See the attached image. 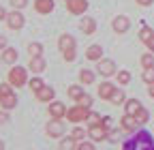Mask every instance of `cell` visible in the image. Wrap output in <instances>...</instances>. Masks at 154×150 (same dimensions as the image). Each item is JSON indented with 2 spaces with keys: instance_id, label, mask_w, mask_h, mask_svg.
Returning <instances> with one entry per match:
<instances>
[{
  "instance_id": "1",
  "label": "cell",
  "mask_w": 154,
  "mask_h": 150,
  "mask_svg": "<svg viewBox=\"0 0 154 150\" xmlns=\"http://www.w3.org/2000/svg\"><path fill=\"white\" fill-rule=\"evenodd\" d=\"M122 150H154V135L150 131H135V135L122 142Z\"/></svg>"
},
{
  "instance_id": "2",
  "label": "cell",
  "mask_w": 154,
  "mask_h": 150,
  "mask_svg": "<svg viewBox=\"0 0 154 150\" xmlns=\"http://www.w3.org/2000/svg\"><path fill=\"white\" fill-rule=\"evenodd\" d=\"M90 107H84V105H73V107H69V111H66V120L69 122H73V124H79V122H86L88 120V116H90Z\"/></svg>"
},
{
  "instance_id": "3",
  "label": "cell",
  "mask_w": 154,
  "mask_h": 150,
  "mask_svg": "<svg viewBox=\"0 0 154 150\" xmlns=\"http://www.w3.org/2000/svg\"><path fill=\"white\" fill-rule=\"evenodd\" d=\"M7 82L11 84V86H15V88H22V86H26L28 84V71L24 69V67H13L11 71H9V75H7Z\"/></svg>"
},
{
  "instance_id": "4",
  "label": "cell",
  "mask_w": 154,
  "mask_h": 150,
  "mask_svg": "<svg viewBox=\"0 0 154 150\" xmlns=\"http://www.w3.org/2000/svg\"><path fill=\"white\" fill-rule=\"evenodd\" d=\"M96 73H99L101 77H113V75H118V67H116L113 60L103 58V60L96 62Z\"/></svg>"
},
{
  "instance_id": "5",
  "label": "cell",
  "mask_w": 154,
  "mask_h": 150,
  "mask_svg": "<svg viewBox=\"0 0 154 150\" xmlns=\"http://www.w3.org/2000/svg\"><path fill=\"white\" fill-rule=\"evenodd\" d=\"M7 26L11 28V30H22L24 28V24H26V17L22 15V11H17V9H13L9 15H7Z\"/></svg>"
},
{
  "instance_id": "6",
  "label": "cell",
  "mask_w": 154,
  "mask_h": 150,
  "mask_svg": "<svg viewBox=\"0 0 154 150\" xmlns=\"http://www.w3.org/2000/svg\"><path fill=\"white\" fill-rule=\"evenodd\" d=\"M88 137H90L92 142H105V139H109V129L103 127V124L88 127Z\"/></svg>"
},
{
  "instance_id": "7",
  "label": "cell",
  "mask_w": 154,
  "mask_h": 150,
  "mask_svg": "<svg viewBox=\"0 0 154 150\" xmlns=\"http://www.w3.org/2000/svg\"><path fill=\"white\" fill-rule=\"evenodd\" d=\"M45 133H47L49 137H62V135H64V124H62V120L51 118V120L47 122V127H45Z\"/></svg>"
},
{
  "instance_id": "8",
  "label": "cell",
  "mask_w": 154,
  "mask_h": 150,
  "mask_svg": "<svg viewBox=\"0 0 154 150\" xmlns=\"http://www.w3.org/2000/svg\"><path fill=\"white\" fill-rule=\"evenodd\" d=\"M88 0H66V11L73 15H84L88 11Z\"/></svg>"
},
{
  "instance_id": "9",
  "label": "cell",
  "mask_w": 154,
  "mask_h": 150,
  "mask_svg": "<svg viewBox=\"0 0 154 150\" xmlns=\"http://www.w3.org/2000/svg\"><path fill=\"white\" fill-rule=\"evenodd\" d=\"M111 28H113V32L124 34L131 28V20H128L126 15H118V17H113V20H111Z\"/></svg>"
},
{
  "instance_id": "10",
  "label": "cell",
  "mask_w": 154,
  "mask_h": 150,
  "mask_svg": "<svg viewBox=\"0 0 154 150\" xmlns=\"http://www.w3.org/2000/svg\"><path fill=\"white\" fill-rule=\"evenodd\" d=\"M120 129L126 131V133H135V131L139 129V120L135 118V116H131V114H124L120 118Z\"/></svg>"
},
{
  "instance_id": "11",
  "label": "cell",
  "mask_w": 154,
  "mask_h": 150,
  "mask_svg": "<svg viewBox=\"0 0 154 150\" xmlns=\"http://www.w3.org/2000/svg\"><path fill=\"white\" fill-rule=\"evenodd\" d=\"M66 105L64 103H60V101H51L49 103V116L51 118H58V120H62L64 116H66Z\"/></svg>"
},
{
  "instance_id": "12",
  "label": "cell",
  "mask_w": 154,
  "mask_h": 150,
  "mask_svg": "<svg viewBox=\"0 0 154 150\" xmlns=\"http://www.w3.org/2000/svg\"><path fill=\"white\" fill-rule=\"evenodd\" d=\"M36 95V101H41V103H51L54 99H56V90L51 88V86H43L38 92H34Z\"/></svg>"
},
{
  "instance_id": "13",
  "label": "cell",
  "mask_w": 154,
  "mask_h": 150,
  "mask_svg": "<svg viewBox=\"0 0 154 150\" xmlns=\"http://www.w3.org/2000/svg\"><path fill=\"white\" fill-rule=\"evenodd\" d=\"M116 90H118V86H116V84H111V82H101V86H99V97L105 99V101H109V99L113 97Z\"/></svg>"
},
{
  "instance_id": "14",
  "label": "cell",
  "mask_w": 154,
  "mask_h": 150,
  "mask_svg": "<svg viewBox=\"0 0 154 150\" xmlns=\"http://www.w3.org/2000/svg\"><path fill=\"white\" fill-rule=\"evenodd\" d=\"M54 7H56L54 0H34V11L41 15H49L54 11Z\"/></svg>"
},
{
  "instance_id": "15",
  "label": "cell",
  "mask_w": 154,
  "mask_h": 150,
  "mask_svg": "<svg viewBox=\"0 0 154 150\" xmlns=\"http://www.w3.org/2000/svg\"><path fill=\"white\" fill-rule=\"evenodd\" d=\"M28 69H30L34 75H38V73H43V71L47 69V62H45V58H43V56H36V58H30Z\"/></svg>"
},
{
  "instance_id": "16",
  "label": "cell",
  "mask_w": 154,
  "mask_h": 150,
  "mask_svg": "<svg viewBox=\"0 0 154 150\" xmlns=\"http://www.w3.org/2000/svg\"><path fill=\"white\" fill-rule=\"evenodd\" d=\"M58 47H60V52L64 54V52H71V49H75V39L71 34H60V39H58Z\"/></svg>"
},
{
  "instance_id": "17",
  "label": "cell",
  "mask_w": 154,
  "mask_h": 150,
  "mask_svg": "<svg viewBox=\"0 0 154 150\" xmlns=\"http://www.w3.org/2000/svg\"><path fill=\"white\" fill-rule=\"evenodd\" d=\"M86 58L88 60H92V62H99V60H103V47L101 45H90L88 49H86Z\"/></svg>"
},
{
  "instance_id": "18",
  "label": "cell",
  "mask_w": 154,
  "mask_h": 150,
  "mask_svg": "<svg viewBox=\"0 0 154 150\" xmlns=\"http://www.w3.org/2000/svg\"><path fill=\"white\" fill-rule=\"evenodd\" d=\"M79 30L84 32V34H94L96 32V20H92V17H84V20L79 22Z\"/></svg>"
},
{
  "instance_id": "19",
  "label": "cell",
  "mask_w": 154,
  "mask_h": 150,
  "mask_svg": "<svg viewBox=\"0 0 154 150\" xmlns=\"http://www.w3.org/2000/svg\"><path fill=\"white\" fill-rule=\"evenodd\" d=\"M17 58H19V54H17L15 47H7V49H2V56H0V60L7 62V64H15Z\"/></svg>"
},
{
  "instance_id": "20",
  "label": "cell",
  "mask_w": 154,
  "mask_h": 150,
  "mask_svg": "<svg viewBox=\"0 0 154 150\" xmlns=\"http://www.w3.org/2000/svg\"><path fill=\"white\" fill-rule=\"evenodd\" d=\"M15 105H17V97H15V92H11V95H5V97H0V107H2V109L11 111V109H15Z\"/></svg>"
},
{
  "instance_id": "21",
  "label": "cell",
  "mask_w": 154,
  "mask_h": 150,
  "mask_svg": "<svg viewBox=\"0 0 154 150\" xmlns=\"http://www.w3.org/2000/svg\"><path fill=\"white\" fill-rule=\"evenodd\" d=\"M141 107H143V105H141V101H139V99H126V103H124V114L135 116Z\"/></svg>"
},
{
  "instance_id": "22",
  "label": "cell",
  "mask_w": 154,
  "mask_h": 150,
  "mask_svg": "<svg viewBox=\"0 0 154 150\" xmlns=\"http://www.w3.org/2000/svg\"><path fill=\"white\" fill-rule=\"evenodd\" d=\"M94 80H96V75H94L90 69H82V71H79V84L90 86V84H94Z\"/></svg>"
},
{
  "instance_id": "23",
  "label": "cell",
  "mask_w": 154,
  "mask_h": 150,
  "mask_svg": "<svg viewBox=\"0 0 154 150\" xmlns=\"http://www.w3.org/2000/svg\"><path fill=\"white\" fill-rule=\"evenodd\" d=\"M77 142L73 135H69V137H64V139H60V146H58V150H77Z\"/></svg>"
},
{
  "instance_id": "24",
  "label": "cell",
  "mask_w": 154,
  "mask_h": 150,
  "mask_svg": "<svg viewBox=\"0 0 154 150\" xmlns=\"http://www.w3.org/2000/svg\"><path fill=\"white\" fill-rule=\"evenodd\" d=\"M66 92H69V97H71L73 101H77V99H79L86 90H84V84H75V86H69V90H66Z\"/></svg>"
},
{
  "instance_id": "25",
  "label": "cell",
  "mask_w": 154,
  "mask_h": 150,
  "mask_svg": "<svg viewBox=\"0 0 154 150\" xmlns=\"http://www.w3.org/2000/svg\"><path fill=\"white\" fill-rule=\"evenodd\" d=\"M43 86H45V82H43L41 77H38V75H34L32 80H28V88H30L32 92H38V90H41Z\"/></svg>"
},
{
  "instance_id": "26",
  "label": "cell",
  "mask_w": 154,
  "mask_h": 150,
  "mask_svg": "<svg viewBox=\"0 0 154 150\" xmlns=\"http://www.w3.org/2000/svg\"><path fill=\"white\" fill-rule=\"evenodd\" d=\"M109 103H113V105H124V103H126L124 90H116V92H113V97L109 99Z\"/></svg>"
},
{
  "instance_id": "27",
  "label": "cell",
  "mask_w": 154,
  "mask_h": 150,
  "mask_svg": "<svg viewBox=\"0 0 154 150\" xmlns=\"http://www.w3.org/2000/svg\"><path fill=\"white\" fill-rule=\"evenodd\" d=\"M28 54H30V58H36V56H43V45L41 43H30L28 45Z\"/></svg>"
},
{
  "instance_id": "28",
  "label": "cell",
  "mask_w": 154,
  "mask_h": 150,
  "mask_svg": "<svg viewBox=\"0 0 154 150\" xmlns=\"http://www.w3.org/2000/svg\"><path fill=\"white\" fill-rule=\"evenodd\" d=\"M152 36H154V30L150 28V26H141V30H139V39H141V43H146L148 39H152Z\"/></svg>"
},
{
  "instance_id": "29",
  "label": "cell",
  "mask_w": 154,
  "mask_h": 150,
  "mask_svg": "<svg viewBox=\"0 0 154 150\" xmlns=\"http://www.w3.org/2000/svg\"><path fill=\"white\" fill-rule=\"evenodd\" d=\"M141 67H143V69H152V67H154V54H152V52H148V54L141 56Z\"/></svg>"
},
{
  "instance_id": "30",
  "label": "cell",
  "mask_w": 154,
  "mask_h": 150,
  "mask_svg": "<svg viewBox=\"0 0 154 150\" xmlns=\"http://www.w3.org/2000/svg\"><path fill=\"white\" fill-rule=\"evenodd\" d=\"M71 135H73L77 142H84V137L88 135V131H84V127H75V129L71 131Z\"/></svg>"
},
{
  "instance_id": "31",
  "label": "cell",
  "mask_w": 154,
  "mask_h": 150,
  "mask_svg": "<svg viewBox=\"0 0 154 150\" xmlns=\"http://www.w3.org/2000/svg\"><path fill=\"white\" fill-rule=\"evenodd\" d=\"M135 118L139 120V124H146V122L150 120V111H148L146 107H141V109L137 111V114H135Z\"/></svg>"
},
{
  "instance_id": "32",
  "label": "cell",
  "mask_w": 154,
  "mask_h": 150,
  "mask_svg": "<svg viewBox=\"0 0 154 150\" xmlns=\"http://www.w3.org/2000/svg\"><path fill=\"white\" fill-rule=\"evenodd\" d=\"M116 77H118V84H120V86H126V84L131 82V73H128V71H118Z\"/></svg>"
},
{
  "instance_id": "33",
  "label": "cell",
  "mask_w": 154,
  "mask_h": 150,
  "mask_svg": "<svg viewBox=\"0 0 154 150\" xmlns=\"http://www.w3.org/2000/svg\"><path fill=\"white\" fill-rule=\"evenodd\" d=\"M101 120H103L101 114H96V111H90V116H88L86 122H88V127H94V124H101Z\"/></svg>"
},
{
  "instance_id": "34",
  "label": "cell",
  "mask_w": 154,
  "mask_h": 150,
  "mask_svg": "<svg viewBox=\"0 0 154 150\" xmlns=\"http://www.w3.org/2000/svg\"><path fill=\"white\" fill-rule=\"evenodd\" d=\"M141 80H143L146 84H152V82H154V67H152V69H143Z\"/></svg>"
},
{
  "instance_id": "35",
  "label": "cell",
  "mask_w": 154,
  "mask_h": 150,
  "mask_svg": "<svg viewBox=\"0 0 154 150\" xmlns=\"http://www.w3.org/2000/svg\"><path fill=\"white\" fill-rule=\"evenodd\" d=\"M77 103L84 105V107H92V97L88 95V92H84V95H82L79 99H77Z\"/></svg>"
},
{
  "instance_id": "36",
  "label": "cell",
  "mask_w": 154,
  "mask_h": 150,
  "mask_svg": "<svg viewBox=\"0 0 154 150\" xmlns=\"http://www.w3.org/2000/svg\"><path fill=\"white\" fill-rule=\"evenodd\" d=\"M9 5H11L13 9H17V11H22V9L28 5V0H9Z\"/></svg>"
},
{
  "instance_id": "37",
  "label": "cell",
  "mask_w": 154,
  "mask_h": 150,
  "mask_svg": "<svg viewBox=\"0 0 154 150\" xmlns=\"http://www.w3.org/2000/svg\"><path fill=\"white\" fill-rule=\"evenodd\" d=\"M11 92H13V86H11L9 82L0 84V97H5V95H11Z\"/></svg>"
},
{
  "instance_id": "38",
  "label": "cell",
  "mask_w": 154,
  "mask_h": 150,
  "mask_svg": "<svg viewBox=\"0 0 154 150\" xmlns=\"http://www.w3.org/2000/svg\"><path fill=\"white\" fill-rule=\"evenodd\" d=\"M77 150H96V148H94V142H79Z\"/></svg>"
},
{
  "instance_id": "39",
  "label": "cell",
  "mask_w": 154,
  "mask_h": 150,
  "mask_svg": "<svg viewBox=\"0 0 154 150\" xmlns=\"http://www.w3.org/2000/svg\"><path fill=\"white\" fill-rule=\"evenodd\" d=\"M62 58H64V62H73L77 58V54H75V49H71V52H64L62 54Z\"/></svg>"
},
{
  "instance_id": "40",
  "label": "cell",
  "mask_w": 154,
  "mask_h": 150,
  "mask_svg": "<svg viewBox=\"0 0 154 150\" xmlns=\"http://www.w3.org/2000/svg\"><path fill=\"white\" fill-rule=\"evenodd\" d=\"M9 122V114H7V109L0 111V124H7Z\"/></svg>"
},
{
  "instance_id": "41",
  "label": "cell",
  "mask_w": 154,
  "mask_h": 150,
  "mask_svg": "<svg viewBox=\"0 0 154 150\" xmlns=\"http://www.w3.org/2000/svg\"><path fill=\"white\" fill-rule=\"evenodd\" d=\"M111 120H113L111 116H103V120H101V124H103V127H107V129H111Z\"/></svg>"
},
{
  "instance_id": "42",
  "label": "cell",
  "mask_w": 154,
  "mask_h": 150,
  "mask_svg": "<svg viewBox=\"0 0 154 150\" xmlns=\"http://www.w3.org/2000/svg\"><path fill=\"white\" fill-rule=\"evenodd\" d=\"M109 139L111 142H118V129H109Z\"/></svg>"
},
{
  "instance_id": "43",
  "label": "cell",
  "mask_w": 154,
  "mask_h": 150,
  "mask_svg": "<svg viewBox=\"0 0 154 150\" xmlns=\"http://www.w3.org/2000/svg\"><path fill=\"white\" fill-rule=\"evenodd\" d=\"M9 45H7V36H2V34H0V52H2V49H7Z\"/></svg>"
},
{
  "instance_id": "44",
  "label": "cell",
  "mask_w": 154,
  "mask_h": 150,
  "mask_svg": "<svg viewBox=\"0 0 154 150\" xmlns=\"http://www.w3.org/2000/svg\"><path fill=\"white\" fill-rule=\"evenodd\" d=\"M135 2H137L139 7H150V5L154 2V0H135Z\"/></svg>"
},
{
  "instance_id": "45",
  "label": "cell",
  "mask_w": 154,
  "mask_h": 150,
  "mask_svg": "<svg viewBox=\"0 0 154 150\" xmlns=\"http://www.w3.org/2000/svg\"><path fill=\"white\" fill-rule=\"evenodd\" d=\"M146 47H148V49H150V52L154 54V36H152V39H148V41H146Z\"/></svg>"
},
{
  "instance_id": "46",
  "label": "cell",
  "mask_w": 154,
  "mask_h": 150,
  "mask_svg": "<svg viewBox=\"0 0 154 150\" xmlns=\"http://www.w3.org/2000/svg\"><path fill=\"white\" fill-rule=\"evenodd\" d=\"M7 15H9V13L5 11V7H2V5H0V22H2V20H7Z\"/></svg>"
},
{
  "instance_id": "47",
  "label": "cell",
  "mask_w": 154,
  "mask_h": 150,
  "mask_svg": "<svg viewBox=\"0 0 154 150\" xmlns=\"http://www.w3.org/2000/svg\"><path fill=\"white\" fill-rule=\"evenodd\" d=\"M148 95H150V99H154V82L148 84Z\"/></svg>"
},
{
  "instance_id": "48",
  "label": "cell",
  "mask_w": 154,
  "mask_h": 150,
  "mask_svg": "<svg viewBox=\"0 0 154 150\" xmlns=\"http://www.w3.org/2000/svg\"><path fill=\"white\" fill-rule=\"evenodd\" d=\"M0 150H5V142L2 139H0Z\"/></svg>"
}]
</instances>
